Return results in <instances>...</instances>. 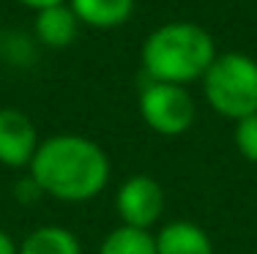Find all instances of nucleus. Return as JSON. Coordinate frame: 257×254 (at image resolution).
<instances>
[{"label": "nucleus", "mask_w": 257, "mask_h": 254, "mask_svg": "<svg viewBox=\"0 0 257 254\" xmlns=\"http://www.w3.org/2000/svg\"><path fill=\"white\" fill-rule=\"evenodd\" d=\"M20 254H82L79 238L60 224L36 227L20 243Z\"/></svg>", "instance_id": "nucleus-10"}, {"label": "nucleus", "mask_w": 257, "mask_h": 254, "mask_svg": "<svg viewBox=\"0 0 257 254\" xmlns=\"http://www.w3.org/2000/svg\"><path fill=\"white\" fill-rule=\"evenodd\" d=\"M232 140H235L238 153H241L246 161L257 164V112L246 115V118H241V120H235Z\"/></svg>", "instance_id": "nucleus-12"}, {"label": "nucleus", "mask_w": 257, "mask_h": 254, "mask_svg": "<svg viewBox=\"0 0 257 254\" xmlns=\"http://www.w3.org/2000/svg\"><path fill=\"white\" fill-rule=\"evenodd\" d=\"M14 197L20 199V202H36L39 197H44V191L39 189V183H36L30 175H25L22 180H17V186H14Z\"/></svg>", "instance_id": "nucleus-13"}, {"label": "nucleus", "mask_w": 257, "mask_h": 254, "mask_svg": "<svg viewBox=\"0 0 257 254\" xmlns=\"http://www.w3.org/2000/svg\"><path fill=\"white\" fill-rule=\"evenodd\" d=\"M79 25L82 22L77 20L74 9L66 0V3H55V6H47V9L36 11L33 30H36V39L44 47H50V50H66V47H71L77 41Z\"/></svg>", "instance_id": "nucleus-7"}, {"label": "nucleus", "mask_w": 257, "mask_h": 254, "mask_svg": "<svg viewBox=\"0 0 257 254\" xmlns=\"http://www.w3.org/2000/svg\"><path fill=\"white\" fill-rule=\"evenodd\" d=\"M115 210L120 224L151 229L164 213V189L151 175H132L118 186L115 194Z\"/></svg>", "instance_id": "nucleus-5"}, {"label": "nucleus", "mask_w": 257, "mask_h": 254, "mask_svg": "<svg viewBox=\"0 0 257 254\" xmlns=\"http://www.w3.org/2000/svg\"><path fill=\"white\" fill-rule=\"evenodd\" d=\"M99 254H156V238L151 229L120 224L101 240Z\"/></svg>", "instance_id": "nucleus-11"}, {"label": "nucleus", "mask_w": 257, "mask_h": 254, "mask_svg": "<svg viewBox=\"0 0 257 254\" xmlns=\"http://www.w3.org/2000/svg\"><path fill=\"white\" fill-rule=\"evenodd\" d=\"M17 3H22V6H25V9L41 11V9H47V6H55V3H66V0H17Z\"/></svg>", "instance_id": "nucleus-15"}, {"label": "nucleus", "mask_w": 257, "mask_h": 254, "mask_svg": "<svg viewBox=\"0 0 257 254\" xmlns=\"http://www.w3.org/2000/svg\"><path fill=\"white\" fill-rule=\"evenodd\" d=\"M154 238L156 254H216L211 235L189 219L167 221Z\"/></svg>", "instance_id": "nucleus-8"}, {"label": "nucleus", "mask_w": 257, "mask_h": 254, "mask_svg": "<svg viewBox=\"0 0 257 254\" xmlns=\"http://www.w3.org/2000/svg\"><path fill=\"white\" fill-rule=\"evenodd\" d=\"M140 115L145 126L162 137H181L194 126L197 104L186 85L148 80L140 90Z\"/></svg>", "instance_id": "nucleus-4"}, {"label": "nucleus", "mask_w": 257, "mask_h": 254, "mask_svg": "<svg viewBox=\"0 0 257 254\" xmlns=\"http://www.w3.org/2000/svg\"><path fill=\"white\" fill-rule=\"evenodd\" d=\"M203 93L222 118L241 120L257 112V60L243 52H222L203 74Z\"/></svg>", "instance_id": "nucleus-3"}, {"label": "nucleus", "mask_w": 257, "mask_h": 254, "mask_svg": "<svg viewBox=\"0 0 257 254\" xmlns=\"http://www.w3.org/2000/svg\"><path fill=\"white\" fill-rule=\"evenodd\" d=\"M216 55V41L203 25L178 20L151 30L140 50V63L148 80L189 85L203 80Z\"/></svg>", "instance_id": "nucleus-2"}, {"label": "nucleus", "mask_w": 257, "mask_h": 254, "mask_svg": "<svg viewBox=\"0 0 257 254\" xmlns=\"http://www.w3.org/2000/svg\"><path fill=\"white\" fill-rule=\"evenodd\" d=\"M0 254H20V246L6 229H0Z\"/></svg>", "instance_id": "nucleus-14"}, {"label": "nucleus", "mask_w": 257, "mask_h": 254, "mask_svg": "<svg viewBox=\"0 0 257 254\" xmlns=\"http://www.w3.org/2000/svg\"><path fill=\"white\" fill-rule=\"evenodd\" d=\"M39 145V129L28 112L17 107L0 110V164L9 169H28Z\"/></svg>", "instance_id": "nucleus-6"}, {"label": "nucleus", "mask_w": 257, "mask_h": 254, "mask_svg": "<svg viewBox=\"0 0 257 254\" xmlns=\"http://www.w3.org/2000/svg\"><path fill=\"white\" fill-rule=\"evenodd\" d=\"M137 0H69L77 20L96 30H115L134 14Z\"/></svg>", "instance_id": "nucleus-9"}, {"label": "nucleus", "mask_w": 257, "mask_h": 254, "mask_svg": "<svg viewBox=\"0 0 257 254\" xmlns=\"http://www.w3.org/2000/svg\"><path fill=\"white\" fill-rule=\"evenodd\" d=\"M109 156L82 134H55L41 140L28 175L47 197L60 202H88L109 183Z\"/></svg>", "instance_id": "nucleus-1"}]
</instances>
